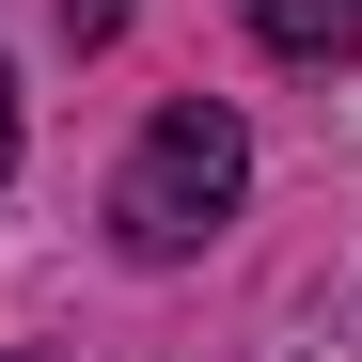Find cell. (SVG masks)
<instances>
[{"instance_id": "obj_1", "label": "cell", "mask_w": 362, "mask_h": 362, "mask_svg": "<svg viewBox=\"0 0 362 362\" xmlns=\"http://www.w3.org/2000/svg\"><path fill=\"white\" fill-rule=\"evenodd\" d=\"M236 189H252V127H236L221 95H173L142 127V158L110 173V236H127L142 268H173V252H205L236 221Z\"/></svg>"}, {"instance_id": "obj_2", "label": "cell", "mask_w": 362, "mask_h": 362, "mask_svg": "<svg viewBox=\"0 0 362 362\" xmlns=\"http://www.w3.org/2000/svg\"><path fill=\"white\" fill-rule=\"evenodd\" d=\"M252 32L284 64H362V0H252Z\"/></svg>"}, {"instance_id": "obj_3", "label": "cell", "mask_w": 362, "mask_h": 362, "mask_svg": "<svg viewBox=\"0 0 362 362\" xmlns=\"http://www.w3.org/2000/svg\"><path fill=\"white\" fill-rule=\"evenodd\" d=\"M64 32H79V47H95V32H127V0H64Z\"/></svg>"}, {"instance_id": "obj_4", "label": "cell", "mask_w": 362, "mask_h": 362, "mask_svg": "<svg viewBox=\"0 0 362 362\" xmlns=\"http://www.w3.org/2000/svg\"><path fill=\"white\" fill-rule=\"evenodd\" d=\"M0 173H16V79H0Z\"/></svg>"}]
</instances>
